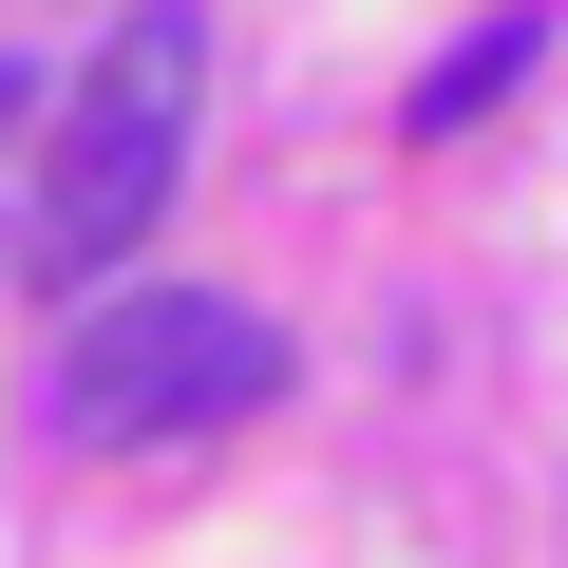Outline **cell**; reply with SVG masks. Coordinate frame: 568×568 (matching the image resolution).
Instances as JSON below:
<instances>
[{
  "label": "cell",
  "mask_w": 568,
  "mask_h": 568,
  "mask_svg": "<svg viewBox=\"0 0 568 568\" xmlns=\"http://www.w3.org/2000/svg\"><path fill=\"white\" fill-rule=\"evenodd\" d=\"M20 114H39V77H20V58H0V152H20Z\"/></svg>",
  "instance_id": "277c9868"
},
{
  "label": "cell",
  "mask_w": 568,
  "mask_h": 568,
  "mask_svg": "<svg viewBox=\"0 0 568 568\" xmlns=\"http://www.w3.org/2000/svg\"><path fill=\"white\" fill-rule=\"evenodd\" d=\"M190 95H209V0H133V20L95 39V77H77V114H58V152H39V190H20V265L39 284H95L171 209Z\"/></svg>",
  "instance_id": "6da1fadb"
},
{
  "label": "cell",
  "mask_w": 568,
  "mask_h": 568,
  "mask_svg": "<svg viewBox=\"0 0 568 568\" xmlns=\"http://www.w3.org/2000/svg\"><path fill=\"white\" fill-rule=\"evenodd\" d=\"M530 39H549V20H474V39H455V58L417 77V133H474V114H493V95L530 77Z\"/></svg>",
  "instance_id": "3957f363"
},
{
  "label": "cell",
  "mask_w": 568,
  "mask_h": 568,
  "mask_svg": "<svg viewBox=\"0 0 568 568\" xmlns=\"http://www.w3.org/2000/svg\"><path fill=\"white\" fill-rule=\"evenodd\" d=\"M284 379V342L246 323V304H209V284H133V304H95L77 342H58V417L77 436H209V417H246Z\"/></svg>",
  "instance_id": "7a4b0ae2"
}]
</instances>
